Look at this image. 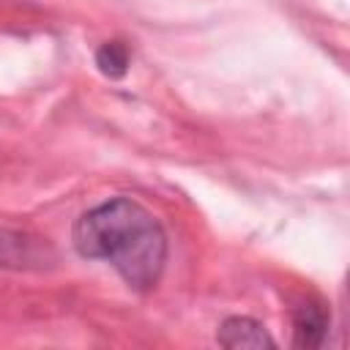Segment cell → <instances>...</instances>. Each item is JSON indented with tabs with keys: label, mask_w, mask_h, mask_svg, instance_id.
<instances>
[{
	"label": "cell",
	"mask_w": 350,
	"mask_h": 350,
	"mask_svg": "<svg viewBox=\"0 0 350 350\" xmlns=\"http://www.w3.org/2000/svg\"><path fill=\"white\" fill-rule=\"evenodd\" d=\"M216 342L221 347H252V350H262V347H273L271 334L265 331L262 323L252 320V317H227L219 325Z\"/></svg>",
	"instance_id": "3"
},
{
	"label": "cell",
	"mask_w": 350,
	"mask_h": 350,
	"mask_svg": "<svg viewBox=\"0 0 350 350\" xmlns=\"http://www.w3.org/2000/svg\"><path fill=\"white\" fill-rule=\"evenodd\" d=\"M38 260L36 241L25 238L22 232L0 230V268H27Z\"/></svg>",
	"instance_id": "4"
},
{
	"label": "cell",
	"mask_w": 350,
	"mask_h": 350,
	"mask_svg": "<svg viewBox=\"0 0 350 350\" xmlns=\"http://www.w3.org/2000/svg\"><path fill=\"white\" fill-rule=\"evenodd\" d=\"M331 325V314L320 301H304L293 312V345L295 347H320Z\"/></svg>",
	"instance_id": "2"
},
{
	"label": "cell",
	"mask_w": 350,
	"mask_h": 350,
	"mask_svg": "<svg viewBox=\"0 0 350 350\" xmlns=\"http://www.w3.org/2000/svg\"><path fill=\"white\" fill-rule=\"evenodd\" d=\"M88 260H107L131 290H153L167 262V235L159 219L129 197H112L85 211L71 232Z\"/></svg>",
	"instance_id": "1"
},
{
	"label": "cell",
	"mask_w": 350,
	"mask_h": 350,
	"mask_svg": "<svg viewBox=\"0 0 350 350\" xmlns=\"http://www.w3.org/2000/svg\"><path fill=\"white\" fill-rule=\"evenodd\" d=\"M96 66L107 77H123L129 68V49L120 41H107L96 52Z\"/></svg>",
	"instance_id": "5"
}]
</instances>
